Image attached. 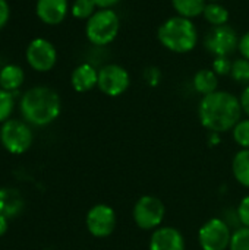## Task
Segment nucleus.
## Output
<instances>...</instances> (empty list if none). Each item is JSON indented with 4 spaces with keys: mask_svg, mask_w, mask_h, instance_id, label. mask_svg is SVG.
Returning a JSON list of instances; mask_svg holds the SVG:
<instances>
[{
    "mask_svg": "<svg viewBox=\"0 0 249 250\" xmlns=\"http://www.w3.org/2000/svg\"><path fill=\"white\" fill-rule=\"evenodd\" d=\"M10 18V7L7 0H0V29L7 23Z\"/></svg>",
    "mask_w": 249,
    "mask_h": 250,
    "instance_id": "30",
    "label": "nucleus"
},
{
    "mask_svg": "<svg viewBox=\"0 0 249 250\" xmlns=\"http://www.w3.org/2000/svg\"><path fill=\"white\" fill-rule=\"evenodd\" d=\"M229 250H249V227L239 226L232 233Z\"/></svg>",
    "mask_w": 249,
    "mask_h": 250,
    "instance_id": "24",
    "label": "nucleus"
},
{
    "mask_svg": "<svg viewBox=\"0 0 249 250\" xmlns=\"http://www.w3.org/2000/svg\"><path fill=\"white\" fill-rule=\"evenodd\" d=\"M98 83V70L90 64V63H81L78 64L70 75V85L72 88L79 92H88L94 89Z\"/></svg>",
    "mask_w": 249,
    "mask_h": 250,
    "instance_id": "14",
    "label": "nucleus"
},
{
    "mask_svg": "<svg viewBox=\"0 0 249 250\" xmlns=\"http://www.w3.org/2000/svg\"><path fill=\"white\" fill-rule=\"evenodd\" d=\"M232 63L233 62H230L229 57H214L213 64H211V70L217 76H227V75H230Z\"/></svg>",
    "mask_w": 249,
    "mask_h": 250,
    "instance_id": "26",
    "label": "nucleus"
},
{
    "mask_svg": "<svg viewBox=\"0 0 249 250\" xmlns=\"http://www.w3.org/2000/svg\"><path fill=\"white\" fill-rule=\"evenodd\" d=\"M117 226L116 211L107 204H95L85 215V227L95 239H106L113 234Z\"/></svg>",
    "mask_w": 249,
    "mask_h": 250,
    "instance_id": "8",
    "label": "nucleus"
},
{
    "mask_svg": "<svg viewBox=\"0 0 249 250\" xmlns=\"http://www.w3.org/2000/svg\"><path fill=\"white\" fill-rule=\"evenodd\" d=\"M23 119L32 126H47L53 123L60 111L62 101L59 94L48 86H32L23 92L21 103Z\"/></svg>",
    "mask_w": 249,
    "mask_h": 250,
    "instance_id": "2",
    "label": "nucleus"
},
{
    "mask_svg": "<svg viewBox=\"0 0 249 250\" xmlns=\"http://www.w3.org/2000/svg\"><path fill=\"white\" fill-rule=\"evenodd\" d=\"M172 6L179 16L194 19L204 13L207 0H172Z\"/></svg>",
    "mask_w": 249,
    "mask_h": 250,
    "instance_id": "19",
    "label": "nucleus"
},
{
    "mask_svg": "<svg viewBox=\"0 0 249 250\" xmlns=\"http://www.w3.org/2000/svg\"><path fill=\"white\" fill-rule=\"evenodd\" d=\"M230 76H232L233 81H236L239 83H247V85H249V60L244 59V57L236 59L232 63Z\"/></svg>",
    "mask_w": 249,
    "mask_h": 250,
    "instance_id": "23",
    "label": "nucleus"
},
{
    "mask_svg": "<svg viewBox=\"0 0 249 250\" xmlns=\"http://www.w3.org/2000/svg\"><path fill=\"white\" fill-rule=\"evenodd\" d=\"M0 142L7 152L21 155L31 148L32 132L26 123L16 119H9L1 125Z\"/></svg>",
    "mask_w": 249,
    "mask_h": 250,
    "instance_id": "7",
    "label": "nucleus"
},
{
    "mask_svg": "<svg viewBox=\"0 0 249 250\" xmlns=\"http://www.w3.org/2000/svg\"><path fill=\"white\" fill-rule=\"evenodd\" d=\"M220 0H207V3H219Z\"/></svg>",
    "mask_w": 249,
    "mask_h": 250,
    "instance_id": "35",
    "label": "nucleus"
},
{
    "mask_svg": "<svg viewBox=\"0 0 249 250\" xmlns=\"http://www.w3.org/2000/svg\"><path fill=\"white\" fill-rule=\"evenodd\" d=\"M232 138L241 149H249V117L241 119L232 129Z\"/></svg>",
    "mask_w": 249,
    "mask_h": 250,
    "instance_id": "21",
    "label": "nucleus"
},
{
    "mask_svg": "<svg viewBox=\"0 0 249 250\" xmlns=\"http://www.w3.org/2000/svg\"><path fill=\"white\" fill-rule=\"evenodd\" d=\"M160 44L172 53L185 54L192 51L198 44V29L192 19L183 16H172L166 19L157 29Z\"/></svg>",
    "mask_w": 249,
    "mask_h": 250,
    "instance_id": "3",
    "label": "nucleus"
},
{
    "mask_svg": "<svg viewBox=\"0 0 249 250\" xmlns=\"http://www.w3.org/2000/svg\"><path fill=\"white\" fill-rule=\"evenodd\" d=\"M232 174L241 186L249 189V149H239L233 155Z\"/></svg>",
    "mask_w": 249,
    "mask_h": 250,
    "instance_id": "18",
    "label": "nucleus"
},
{
    "mask_svg": "<svg viewBox=\"0 0 249 250\" xmlns=\"http://www.w3.org/2000/svg\"><path fill=\"white\" fill-rule=\"evenodd\" d=\"M203 16L211 26H220V25H226L229 22L230 13H229L227 7H225L220 3H207Z\"/></svg>",
    "mask_w": 249,
    "mask_h": 250,
    "instance_id": "20",
    "label": "nucleus"
},
{
    "mask_svg": "<svg viewBox=\"0 0 249 250\" xmlns=\"http://www.w3.org/2000/svg\"><path fill=\"white\" fill-rule=\"evenodd\" d=\"M239 100H241L242 111H244V113H245V114L249 117V85L245 86V89L242 91V94H241Z\"/></svg>",
    "mask_w": 249,
    "mask_h": 250,
    "instance_id": "31",
    "label": "nucleus"
},
{
    "mask_svg": "<svg viewBox=\"0 0 249 250\" xmlns=\"http://www.w3.org/2000/svg\"><path fill=\"white\" fill-rule=\"evenodd\" d=\"M230 226L225 218L213 217L198 230V243L201 250H229L232 239Z\"/></svg>",
    "mask_w": 249,
    "mask_h": 250,
    "instance_id": "6",
    "label": "nucleus"
},
{
    "mask_svg": "<svg viewBox=\"0 0 249 250\" xmlns=\"http://www.w3.org/2000/svg\"><path fill=\"white\" fill-rule=\"evenodd\" d=\"M95 3V6L98 9H112L113 6H116L120 0H92Z\"/></svg>",
    "mask_w": 249,
    "mask_h": 250,
    "instance_id": "32",
    "label": "nucleus"
},
{
    "mask_svg": "<svg viewBox=\"0 0 249 250\" xmlns=\"http://www.w3.org/2000/svg\"><path fill=\"white\" fill-rule=\"evenodd\" d=\"M222 144V136H220V133H213V132H210L208 133V145L210 146H217V145H220Z\"/></svg>",
    "mask_w": 249,
    "mask_h": 250,
    "instance_id": "33",
    "label": "nucleus"
},
{
    "mask_svg": "<svg viewBox=\"0 0 249 250\" xmlns=\"http://www.w3.org/2000/svg\"><path fill=\"white\" fill-rule=\"evenodd\" d=\"M238 51L241 53V56H242L244 59L249 60V31H247V32L239 38Z\"/></svg>",
    "mask_w": 249,
    "mask_h": 250,
    "instance_id": "29",
    "label": "nucleus"
},
{
    "mask_svg": "<svg viewBox=\"0 0 249 250\" xmlns=\"http://www.w3.org/2000/svg\"><path fill=\"white\" fill-rule=\"evenodd\" d=\"M148 250H186V242L178 229L161 226L151 233Z\"/></svg>",
    "mask_w": 249,
    "mask_h": 250,
    "instance_id": "12",
    "label": "nucleus"
},
{
    "mask_svg": "<svg viewBox=\"0 0 249 250\" xmlns=\"http://www.w3.org/2000/svg\"><path fill=\"white\" fill-rule=\"evenodd\" d=\"M97 6L92 0H75L72 3L70 12L73 15V18L76 19H90L97 10Z\"/></svg>",
    "mask_w": 249,
    "mask_h": 250,
    "instance_id": "22",
    "label": "nucleus"
},
{
    "mask_svg": "<svg viewBox=\"0 0 249 250\" xmlns=\"http://www.w3.org/2000/svg\"><path fill=\"white\" fill-rule=\"evenodd\" d=\"M238 45H239L238 34L227 23L220 26H213L204 38V47L214 57H229L232 53L238 50Z\"/></svg>",
    "mask_w": 249,
    "mask_h": 250,
    "instance_id": "9",
    "label": "nucleus"
},
{
    "mask_svg": "<svg viewBox=\"0 0 249 250\" xmlns=\"http://www.w3.org/2000/svg\"><path fill=\"white\" fill-rule=\"evenodd\" d=\"M13 107H15L13 94L0 88V123H4L6 120H9L13 111Z\"/></svg>",
    "mask_w": 249,
    "mask_h": 250,
    "instance_id": "25",
    "label": "nucleus"
},
{
    "mask_svg": "<svg viewBox=\"0 0 249 250\" xmlns=\"http://www.w3.org/2000/svg\"><path fill=\"white\" fill-rule=\"evenodd\" d=\"M144 81L148 86L156 88L161 82V70L157 66H150L144 70Z\"/></svg>",
    "mask_w": 249,
    "mask_h": 250,
    "instance_id": "28",
    "label": "nucleus"
},
{
    "mask_svg": "<svg viewBox=\"0 0 249 250\" xmlns=\"http://www.w3.org/2000/svg\"><path fill=\"white\" fill-rule=\"evenodd\" d=\"M23 209L22 195L12 188H0V217L7 220L18 217Z\"/></svg>",
    "mask_w": 249,
    "mask_h": 250,
    "instance_id": "15",
    "label": "nucleus"
},
{
    "mask_svg": "<svg viewBox=\"0 0 249 250\" xmlns=\"http://www.w3.org/2000/svg\"><path fill=\"white\" fill-rule=\"evenodd\" d=\"M131 86V75L120 64H106L98 70L97 88L107 97H119Z\"/></svg>",
    "mask_w": 249,
    "mask_h": 250,
    "instance_id": "10",
    "label": "nucleus"
},
{
    "mask_svg": "<svg viewBox=\"0 0 249 250\" xmlns=\"http://www.w3.org/2000/svg\"><path fill=\"white\" fill-rule=\"evenodd\" d=\"M25 81V73L18 64H6L0 70V88L13 92L22 86Z\"/></svg>",
    "mask_w": 249,
    "mask_h": 250,
    "instance_id": "17",
    "label": "nucleus"
},
{
    "mask_svg": "<svg viewBox=\"0 0 249 250\" xmlns=\"http://www.w3.org/2000/svg\"><path fill=\"white\" fill-rule=\"evenodd\" d=\"M7 218H4V217H0V237L1 236H4V233L7 231Z\"/></svg>",
    "mask_w": 249,
    "mask_h": 250,
    "instance_id": "34",
    "label": "nucleus"
},
{
    "mask_svg": "<svg viewBox=\"0 0 249 250\" xmlns=\"http://www.w3.org/2000/svg\"><path fill=\"white\" fill-rule=\"evenodd\" d=\"M241 100L229 91H216L201 98L198 105V117L208 132L225 133L232 132L242 117Z\"/></svg>",
    "mask_w": 249,
    "mask_h": 250,
    "instance_id": "1",
    "label": "nucleus"
},
{
    "mask_svg": "<svg viewBox=\"0 0 249 250\" xmlns=\"http://www.w3.org/2000/svg\"><path fill=\"white\" fill-rule=\"evenodd\" d=\"M236 217H238V221H239V226L242 227H249V195H245L238 207H236Z\"/></svg>",
    "mask_w": 249,
    "mask_h": 250,
    "instance_id": "27",
    "label": "nucleus"
},
{
    "mask_svg": "<svg viewBox=\"0 0 249 250\" xmlns=\"http://www.w3.org/2000/svg\"><path fill=\"white\" fill-rule=\"evenodd\" d=\"M119 29L120 19L113 9H98L85 23V35L92 45L113 42L119 35Z\"/></svg>",
    "mask_w": 249,
    "mask_h": 250,
    "instance_id": "4",
    "label": "nucleus"
},
{
    "mask_svg": "<svg viewBox=\"0 0 249 250\" xmlns=\"http://www.w3.org/2000/svg\"><path fill=\"white\" fill-rule=\"evenodd\" d=\"M192 86L195 92L205 97L208 94H213L219 88V76L211 69H201L194 75Z\"/></svg>",
    "mask_w": 249,
    "mask_h": 250,
    "instance_id": "16",
    "label": "nucleus"
},
{
    "mask_svg": "<svg viewBox=\"0 0 249 250\" xmlns=\"http://www.w3.org/2000/svg\"><path fill=\"white\" fill-rule=\"evenodd\" d=\"M25 57L31 69L35 72H50L57 62V50L45 38H34L25 51Z\"/></svg>",
    "mask_w": 249,
    "mask_h": 250,
    "instance_id": "11",
    "label": "nucleus"
},
{
    "mask_svg": "<svg viewBox=\"0 0 249 250\" xmlns=\"http://www.w3.org/2000/svg\"><path fill=\"white\" fill-rule=\"evenodd\" d=\"M132 218L138 229L144 231H154L164 223L166 205L154 195H142L134 204Z\"/></svg>",
    "mask_w": 249,
    "mask_h": 250,
    "instance_id": "5",
    "label": "nucleus"
},
{
    "mask_svg": "<svg viewBox=\"0 0 249 250\" xmlns=\"http://www.w3.org/2000/svg\"><path fill=\"white\" fill-rule=\"evenodd\" d=\"M69 12L68 0H37L35 13L45 25H59Z\"/></svg>",
    "mask_w": 249,
    "mask_h": 250,
    "instance_id": "13",
    "label": "nucleus"
}]
</instances>
